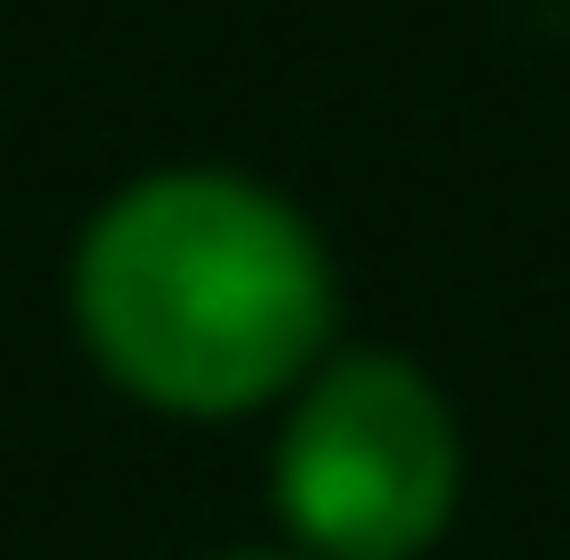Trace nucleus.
<instances>
[{
  "mask_svg": "<svg viewBox=\"0 0 570 560\" xmlns=\"http://www.w3.org/2000/svg\"><path fill=\"white\" fill-rule=\"evenodd\" d=\"M70 331L120 401L250 421L341 351V261L291 190L170 160L120 180L70 240Z\"/></svg>",
  "mask_w": 570,
  "mask_h": 560,
  "instance_id": "obj_1",
  "label": "nucleus"
},
{
  "mask_svg": "<svg viewBox=\"0 0 570 560\" xmlns=\"http://www.w3.org/2000/svg\"><path fill=\"white\" fill-rule=\"evenodd\" d=\"M471 441L411 351H331L271 431V511L301 560H431L461 521Z\"/></svg>",
  "mask_w": 570,
  "mask_h": 560,
  "instance_id": "obj_2",
  "label": "nucleus"
},
{
  "mask_svg": "<svg viewBox=\"0 0 570 560\" xmlns=\"http://www.w3.org/2000/svg\"><path fill=\"white\" fill-rule=\"evenodd\" d=\"M210 560H301L291 541H261V551H210Z\"/></svg>",
  "mask_w": 570,
  "mask_h": 560,
  "instance_id": "obj_3",
  "label": "nucleus"
}]
</instances>
